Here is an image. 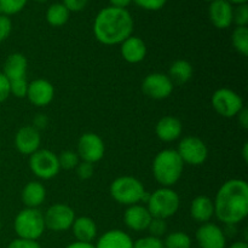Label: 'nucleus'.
<instances>
[{
  "label": "nucleus",
  "instance_id": "4c0bfd02",
  "mask_svg": "<svg viewBox=\"0 0 248 248\" xmlns=\"http://www.w3.org/2000/svg\"><path fill=\"white\" fill-rule=\"evenodd\" d=\"M7 248H41V246L38 241H34V240H27L17 237V239L12 240V241L10 242Z\"/></svg>",
  "mask_w": 248,
  "mask_h": 248
},
{
  "label": "nucleus",
  "instance_id": "f03ea898",
  "mask_svg": "<svg viewBox=\"0 0 248 248\" xmlns=\"http://www.w3.org/2000/svg\"><path fill=\"white\" fill-rule=\"evenodd\" d=\"M133 18L126 9L108 6L97 14L93 22V33L104 45H118L132 35Z\"/></svg>",
  "mask_w": 248,
  "mask_h": 248
},
{
  "label": "nucleus",
  "instance_id": "58836bf2",
  "mask_svg": "<svg viewBox=\"0 0 248 248\" xmlns=\"http://www.w3.org/2000/svg\"><path fill=\"white\" fill-rule=\"evenodd\" d=\"M70 12H79L89 4V0H63L62 2Z\"/></svg>",
  "mask_w": 248,
  "mask_h": 248
},
{
  "label": "nucleus",
  "instance_id": "37998d69",
  "mask_svg": "<svg viewBox=\"0 0 248 248\" xmlns=\"http://www.w3.org/2000/svg\"><path fill=\"white\" fill-rule=\"evenodd\" d=\"M110 6L119 7V9H126L132 2V0H109Z\"/></svg>",
  "mask_w": 248,
  "mask_h": 248
},
{
  "label": "nucleus",
  "instance_id": "39448f33",
  "mask_svg": "<svg viewBox=\"0 0 248 248\" xmlns=\"http://www.w3.org/2000/svg\"><path fill=\"white\" fill-rule=\"evenodd\" d=\"M181 206L179 195L171 188L157 189L154 193L149 194L147 201V208L153 218H161L166 220L167 218L176 215Z\"/></svg>",
  "mask_w": 248,
  "mask_h": 248
},
{
  "label": "nucleus",
  "instance_id": "9d476101",
  "mask_svg": "<svg viewBox=\"0 0 248 248\" xmlns=\"http://www.w3.org/2000/svg\"><path fill=\"white\" fill-rule=\"evenodd\" d=\"M74 220V210L64 203H55V205L50 206L44 215L45 227L57 232L70 229Z\"/></svg>",
  "mask_w": 248,
  "mask_h": 248
},
{
  "label": "nucleus",
  "instance_id": "c03bdc74",
  "mask_svg": "<svg viewBox=\"0 0 248 248\" xmlns=\"http://www.w3.org/2000/svg\"><path fill=\"white\" fill-rule=\"evenodd\" d=\"M65 248H96L94 245L92 244H86V242H79V241H75L73 244L68 245Z\"/></svg>",
  "mask_w": 248,
  "mask_h": 248
},
{
  "label": "nucleus",
  "instance_id": "e433bc0d",
  "mask_svg": "<svg viewBox=\"0 0 248 248\" xmlns=\"http://www.w3.org/2000/svg\"><path fill=\"white\" fill-rule=\"evenodd\" d=\"M12 31V23L10 17L0 15V43L6 40Z\"/></svg>",
  "mask_w": 248,
  "mask_h": 248
},
{
  "label": "nucleus",
  "instance_id": "2f4dec72",
  "mask_svg": "<svg viewBox=\"0 0 248 248\" xmlns=\"http://www.w3.org/2000/svg\"><path fill=\"white\" fill-rule=\"evenodd\" d=\"M28 91V81L26 78L10 81V94H14L17 98H24Z\"/></svg>",
  "mask_w": 248,
  "mask_h": 248
},
{
  "label": "nucleus",
  "instance_id": "cd10ccee",
  "mask_svg": "<svg viewBox=\"0 0 248 248\" xmlns=\"http://www.w3.org/2000/svg\"><path fill=\"white\" fill-rule=\"evenodd\" d=\"M165 248H191V239L183 232H173L165 237Z\"/></svg>",
  "mask_w": 248,
  "mask_h": 248
},
{
  "label": "nucleus",
  "instance_id": "20e7f679",
  "mask_svg": "<svg viewBox=\"0 0 248 248\" xmlns=\"http://www.w3.org/2000/svg\"><path fill=\"white\" fill-rule=\"evenodd\" d=\"M110 195L118 203L126 206L137 205L140 201L147 202L149 194L145 191L144 186L140 179L131 176H123L116 178L110 184Z\"/></svg>",
  "mask_w": 248,
  "mask_h": 248
},
{
  "label": "nucleus",
  "instance_id": "f8f14e48",
  "mask_svg": "<svg viewBox=\"0 0 248 248\" xmlns=\"http://www.w3.org/2000/svg\"><path fill=\"white\" fill-rule=\"evenodd\" d=\"M142 91L153 99H165L171 96L173 91V84L170 80L169 75L152 73L143 80Z\"/></svg>",
  "mask_w": 248,
  "mask_h": 248
},
{
  "label": "nucleus",
  "instance_id": "a19ab883",
  "mask_svg": "<svg viewBox=\"0 0 248 248\" xmlns=\"http://www.w3.org/2000/svg\"><path fill=\"white\" fill-rule=\"evenodd\" d=\"M237 121H239V124L241 125V127L244 128V130H247L248 128V110L246 108H242L241 110H240V113L237 114Z\"/></svg>",
  "mask_w": 248,
  "mask_h": 248
},
{
  "label": "nucleus",
  "instance_id": "a878e982",
  "mask_svg": "<svg viewBox=\"0 0 248 248\" xmlns=\"http://www.w3.org/2000/svg\"><path fill=\"white\" fill-rule=\"evenodd\" d=\"M70 16V11L62 4V2H56L52 4L46 11V21L52 27L64 26L68 22Z\"/></svg>",
  "mask_w": 248,
  "mask_h": 248
},
{
  "label": "nucleus",
  "instance_id": "393cba45",
  "mask_svg": "<svg viewBox=\"0 0 248 248\" xmlns=\"http://www.w3.org/2000/svg\"><path fill=\"white\" fill-rule=\"evenodd\" d=\"M193 77V65L184 60H178L173 62L170 67L169 78L172 84L184 85Z\"/></svg>",
  "mask_w": 248,
  "mask_h": 248
},
{
  "label": "nucleus",
  "instance_id": "bb28decb",
  "mask_svg": "<svg viewBox=\"0 0 248 248\" xmlns=\"http://www.w3.org/2000/svg\"><path fill=\"white\" fill-rule=\"evenodd\" d=\"M232 46L242 56L248 55V28L247 27H236L232 35Z\"/></svg>",
  "mask_w": 248,
  "mask_h": 248
},
{
  "label": "nucleus",
  "instance_id": "c85d7f7f",
  "mask_svg": "<svg viewBox=\"0 0 248 248\" xmlns=\"http://www.w3.org/2000/svg\"><path fill=\"white\" fill-rule=\"evenodd\" d=\"M28 0H0V15L12 16L21 12Z\"/></svg>",
  "mask_w": 248,
  "mask_h": 248
},
{
  "label": "nucleus",
  "instance_id": "f3484780",
  "mask_svg": "<svg viewBox=\"0 0 248 248\" xmlns=\"http://www.w3.org/2000/svg\"><path fill=\"white\" fill-rule=\"evenodd\" d=\"M152 215L149 213L147 207L140 205L128 206L127 210L124 215V220H125L126 227L133 232H144L148 229L150 220H152Z\"/></svg>",
  "mask_w": 248,
  "mask_h": 248
},
{
  "label": "nucleus",
  "instance_id": "5701e85b",
  "mask_svg": "<svg viewBox=\"0 0 248 248\" xmlns=\"http://www.w3.org/2000/svg\"><path fill=\"white\" fill-rule=\"evenodd\" d=\"M190 215L195 222L205 224L215 216V205L210 198L205 195L196 196L190 206Z\"/></svg>",
  "mask_w": 248,
  "mask_h": 248
},
{
  "label": "nucleus",
  "instance_id": "6e6552de",
  "mask_svg": "<svg viewBox=\"0 0 248 248\" xmlns=\"http://www.w3.org/2000/svg\"><path fill=\"white\" fill-rule=\"evenodd\" d=\"M177 153L184 164L191 165V166L202 165L208 157L207 145L202 140L195 137V136L184 137L179 142Z\"/></svg>",
  "mask_w": 248,
  "mask_h": 248
},
{
  "label": "nucleus",
  "instance_id": "2eb2a0df",
  "mask_svg": "<svg viewBox=\"0 0 248 248\" xmlns=\"http://www.w3.org/2000/svg\"><path fill=\"white\" fill-rule=\"evenodd\" d=\"M41 143L40 132L33 126H23L15 136V147L21 154L29 155L39 150Z\"/></svg>",
  "mask_w": 248,
  "mask_h": 248
},
{
  "label": "nucleus",
  "instance_id": "aec40b11",
  "mask_svg": "<svg viewBox=\"0 0 248 248\" xmlns=\"http://www.w3.org/2000/svg\"><path fill=\"white\" fill-rule=\"evenodd\" d=\"M27 67H28V62L23 53H11L10 56H7L6 61H5L4 67H2V74L7 78L9 81L22 79V78H26Z\"/></svg>",
  "mask_w": 248,
  "mask_h": 248
},
{
  "label": "nucleus",
  "instance_id": "8fccbe9b",
  "mask_svg": "<svg viewBox=\"0 0 248 248\" xmlns=\"http://www.w3.org/2000/svg\"><path fill=\"white\" fill-rule=\"evenodd\" d=\"M205 1H207V2H210V4H211V2H213V1H216V0H205Z\"/></svg>",
  "mask_w": 248,
  "mask_h": 248
},
{
  "label": "nucleus",
  "instance_id": "423d86ee",
  "mask_svg": "<svg viewBox=\"0 0 248 248\" xmlns=\"http://www.w3.org/2000/svg\"><path fill=\"white\" fill-rule=\"evenodd\" d=\"M14 229L17 236L21 239L38 241L45 232L44 215L38 208H24L16 216Z\"/></svg>",
  "mask_w": 248,
  "mask_h": 248
},
{
  "label": "nucleus",
  "instance_id": "49530a36",
  "mask_svg": "<svg viewBox=\"0 0 248 248\" xmlns=\"http://www.w3.org/2000/svg\"><path fill=\"white\" fill-rule=\"evenodd\" d=\"M242 156H244L245 162H247L248 161V144H247V143H245V145H244V150H242Z\"/></svg>",
  "mask_w": 248,
  "mask_h": 248
},
{
  "label": "nucleus",
  "instance_id": "4be33fe9",
  "mask_svg": "<svg viewBox=\"0 0 248 248\" xmlns=\"http://www.w3.org/2000/svg\"><path fill=\"white\" fill-rule=\"evenodd\" d=\"M96 248H133V241L128 234L119 229L104 232L97 241Z\"/></svg>",
  "mask_w": 248,
  "mask_h": 248
},
{
  "label": "nucleus",
  "instance_id": "79ce46f5",
  "mask_svg": "<svg viewBox=\"0 0 248 248\" xmlns=\"http://www.w3.org/2000/svg\"><path fill=\"white\" fill-rule=\"evenodd\" d=\"M47 118H46L45 115H43V114H39V115H36L35 118H34V126L33 127H35L36 130H40V128H45L46 125H47Z\"/></svg>",
  "mask_w": 248,
  "mask_h": 248
},
{
  "label": "nucleus",
  "instance_id": "72a5a7b5",
  "mask_svg": "<svg viewBox=\"0 0 248 248\" xmlns=\"http://www.w3.org/2000/svg\"><path fill=\"white\" fill-rule=\"evenodd\" d=\"M133 248H165L161 239L154 236H145L133 241Z\"/></svg>",
  "mask_w": 248,
  "mask_h": 248
},
{
  "label": "nucleus",
  "instance_id": "3c124183",
  "mask_svg": "<svg viewBox=\"0 0 248 248\" xmlns=\"http://www.w3.org/2000/svg\"><path fill=\"white\" fill-rule=\"evenodd\" d=\"M0 228H1V222H0Z\"/></svg>",
  "mask_w": 248,
  "mask_h": 248
},
{
  "label": "nucleus",
  "instance_id": "f704fd0d",
  "mask_svg": "<svg viewBox=\"0 0 248 248\" xmlns=\"http://www.w3.org/2000/svg\"><path fill=\"white\" fill-rule=\"evenodd\" d=\"M133 1L140 7L148 11H157L165 6L167 0H133Z\"/></svg>",
  "mask_w": 248,
  "mask_h": 248
},
{
  "label": "nucleus",
  "instance_id": "7c9ffc66",
  "mask_svg": "<svg viewBox=\"0 0 248 248\" xmlns=\"http://www.w3.org/2000/svg\"><path fill=\"white\" fill-rule=\"evenodd\" d=\"M147 230L149 232L150 236L161 239V236H164L167 232L166 220L161 219V218H152Z\"/></svg>",
  "mask_w": 248,
  "mask_h": 248
},
{
  "label": "nucleus",
  "instance_id": "f257e3e1",
  "mask_svg": "<svg viewBox=\"0 0 248 248\" xmlns=\"http://www.w3.org/2000/svg\"><path fill=\"white\" fill-rule=\"evenodd\" d=\"M215 216L225 225H237L248 215V184L244 179H229L218 190Z\"/></svg>",
  "mask_w": 248,
  "mask_h": 248
},
{
  "label": "nucleus",
  "instance_id": "ddd939ff",
  "mask_svg": "<svg viewBox=\"0 0 248 248\" xmlns=\"http://www.w3.org/2000/svg\"><path fill=\"white\" fill-rule=\"evenodd\" d=\"M196 242L200 248H225L227 237L220 227L213 223H205L196 230Z\"/></svg>",
  "mask_w": 248,
  "mask_h": 248
},
{
  "label": "nucleus",
  "instance_id": "4468645a",
  "mask_svg": "<svg viewBox=\"0 0 248 248\" xmlns=\"http://www.w3.org/2000/svg\"><path fill=\"white\" fill-rule=\"evenodd\" d=\"M27 98L33 106L46 107L52 102L55 97V89L52 84L45 79H36L28 84Z\"/></svg>",
  "mask_w": 248,
  "mask_h": 248
},
{
  "label": "nucleus",
  "instance_id": "09e8293b",
  "mask_svg": "<svg viewBox=\"0 0 248 248\" xmlns=\"http://www.w3.org/2000/svg\"><path fill=\"white\" fill-rule=\"evenodd\" d=\"M35 1H38V2H45V1H47V0H35Z\"/></svg>",
  "mask_w": 248,
  "mask_h": 248
},
{
  "label": "nucleus",
  "instance_id": "7ed1b4c3",
  "mask_svg": "<svg viewBox=\"0 0 248 248\" xmlns=\"http://www.w3.org/2000/svg\"><path fill=\"white\" fill-rule=\"evenodd\" d=\"M183 169L184 162L174 149L161 150L153 162L154 178L165 188H170L179 181Z\"/></svg>",
  "mask_w": 248,
  "mask_h": 248
},
{
  "label": "nucleus",
  "instance_id": "9b49d317",
  "mask_svg": "<svg viewBox=\"0 0 248 248\" xmlns=\"http://www.w3.org/2000/svg\"><path fill=\"white\" fill-rule=\"evenodd\" d=\"M106 147L98 135L92 132L84 133L78 142V155L85 162L96 164L104 156Z\"/></svg>",
  "mask_w": 248,
  "mask_h": 248
},
{
  "label": "nucleus",
  "instance_id": "b1692460",
  "mask_svg": "<svg viewBox=\"0 0 248 248\" xmlns=\"http://www.w3.org/2000/svg\"><path fill=\"white\" fill-rule=\"evenodd\" d=\"M21 199L27 208H38L46 199V189L40 182H29L22 189Z\"/></svg>",
  "mask_w": 248,
  "mask_h": 248
},
{
  "label": "nucleus",
  "instance_id": "ea45409f",
  "mask_svg": "<svg viewBox=\"0 0 248 248\" xmlns=\"http://www.w3.org/2000/svg\"><path fill=\"white\" fill-rule=\"evenodd\" d=\"M10 96V81L7 78L0 72V103L6 101Z\"/></svg>",
  "mask_w": 248,
  "mask_h": 248
},
{
  "label": "nucleus",
  "instance_id": "dca6fc26",
  "mask_svg": "<svg viewBox=\"0 0 248 248\" xmlns=\"http://www.w3.org/2000/svg\"><path fill=\"white\" fill-rule=\"evenodd\" d=\"M232 5L227 0H216L208 7V16L213 26L218 29H227L232 24Z\"/></svg>",
  "mask_w": 248,
  "mask_h": 248
},
{
  "label": "nucleus",
  "instance_id": "6ab92c4d",
  "mask_svg": "<svg viewBox=\"0 0 248 248\" xmlns=\"http://www.w3.org/2000/svg\"><path fill=\"white\" fill-rule=\"evenodd\" d=\"M121 55L126 62L140 63L147 56V46L142 39L131 35L121 43Z\"/></svg>",
  "mask_w": 248,
  "mask_h": 248
},
{
  "label": "nucleus",
  "instance_id": "473e14b6",
  "mask_svg": "<svg viewBox=\"0 0 248 248\" xmlns=\"http://www.w3.org/2000/svg\"><path fill=\"white\" fill-rule=\"evenodd\" d=\"M232 23L236 24V27H247L248 24L247 4L237 5L236 9L232 10Z\"/></svg>",
  "mask_w": 248,
  "mask_h": 248
},
{
  "label": "nucleus",
  "instance_id": "c756f323",
  "mask_svg": "<svg viewBox=\"0 0 248 248\" xmlns=\"http://www.w3.org/2000/svg\"><path fill=\"white\" fill-rule=\"evenodd\" d=\"M58 162H60L61 169L73 170L79 165L80 157L78 153L73 152V150H64L58 156Z\"/></svg>",
  "mask_w": 248,
  "mask_h": 248
},
{
  "label": "nucleus",
  "instance_id": "a18cd8bd",
  "mask_svg": "<svg viewBox=\"0 0 248 248\" xmlns=\"http://www.w3.org/2000/svg\"><path fill=\"white\" fill-rule=\"evenodd\" d=\"M229 248H248V245L246 241H236L230 245Z\"/></svg>",
  "mask_w": 248,
  "mask_h": 248
},
{
  "label": "nucleus",
  "instance_id": "de8ad7c7",
  "mask_svg": "<svg viewBox=\"0 0 248 248\" xmlns=\"http://www.w3.org/2000/svg\"><path fill=\"white\" fill-rule=\"evenodd\" d=\"M228 2L230 4H237V5H242V4H247L248 0H227Z\"/></svg>",
  "mask_w": 248,
  "mask_h": 248
},
{
  "label": "nucleus",
  "instance_id": "412c9836",
  "mask_svg": "<svg viewBox=\"0 0 248 248\" xmlns=\"http://www.w3.org/2000/svg\"><path fill=\"white\" fill-rule=\"evenodd\" d=\"M72 232L77 241L92 244L97 236V225L94 220L90 217L75 218L72 225Z\"/></svg>",
  "mask_w": 248,
  "mask_h": 248
},
{
  "label": "nucleus",
  "instance_id": "1a4fd4ad",
  "mask_svg": "<svg viewBox=\"0 0 248 248\" xmlns=\"http://www.w3.org/2000/svg\"><path fill=\"white\" fill-rule=\"evenodd\" d=\"M212 106L223 118H234L244 108V101L239 93L223 87L213 93Z\"/></svg>",
  "mask_w": 248,
  "mask_h": 248
},
{
  "label": "nucleus",
  "instance_id": "c9c22d12",
  "mask_svg": "<svg viewBox=\"0 0 248 248\" xmlns=\"http://www.w3.org/2000/svg\"><path fill=\"white\" fill-rule=\"evenodd\" d=\"M77 174L78 177H79L80 179H82V181H86V179H90L92 176H93V165L90 164V162H79V165H78L77 167Z\"/></svg>",
  "mask_w": 248,
  "mask_h": 248
},
{
  "label": "nucleus",
  "instance_id": "a211bd4d",
  "mask_svg": "<svg viewBox=\"0 0 248 248\" xmlns=\"http://www.w3.org/2000/svg\"><path fill=\"white\" fill-rule=\"evenodd\" d=\"M182 131H183V126H182L181 120L171 115L160 119L155 127V133L162 142H173L178 140L182 135Z\"/></svg>",
  "mask_w": 248,
  "mask_h": 248
},
{
  "label": "nucleus",
  "instance_id": "0eeeda50",
  "mask_svg": "<svg viewBox=\"0 0 248 248\" xmlns=\"http://www.w3.org/2000/svg\"><path fill=\"white\" fill-rule=\"evenodd\" d=\"M29 169L34 176L47 181L57 176L61 166L55 153L48 149H39L29 157Z\"/></svg>",
  "mask_w": 248,
  "mask_h": 248
}]
</instances>
